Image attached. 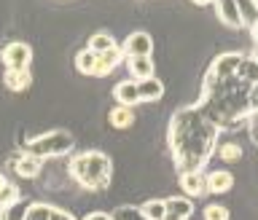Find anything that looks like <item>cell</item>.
I'll return each mask as SVG.
<instances>
[{"label":"cell","instance_id":"1","mask_svg":"<svg viewBox=\"0 0 258 220\" xmlns=\"http://www.w3.org/2000/svg\"><path fill=\"white\" fill-rule=\"evenodd\" d=\"M218 126L202 113L197 105L177 108L169 118L167 142L177 172H202L218 145Z\"/></svg>","mask_w":258,"mask_h":220},{"label":"cell","instance_id":"2","mask_svg":"<svg viewBox=\"0 0 258 220\" xmlns=\"http://www.w3.org/2000/svg\"><path fill=\"white\" fill-rule=\"evenodd\" d=\"M197 108L221 129H237V124L250 116V86L242 84L237 76H213L205 72L202 97Z\"/></svg>","mask_w":258,"mask_h":220},{"label":"cell","instance_id":"3","mask_svg":"<svg viewBox=\"0 0 258 220\" xmlns=\"http://www.w3.org/2000/svg\"><path fill=\"white\" fill-rule=\"evenodd\" d=\"M68 175L76 180L84 191H105L110 185L113 177V161L110 156H105L102 151H84L76 153L68 164Z\"/></svg>","mask_w":258,"mask_h":220},{"label":"cell","instance_id":"4","mask_svg":"<svg viewBox=\"0 0 258 220\" xmlns=\"http://www.w3.org/2000/svg\"><path fill=\"white\" fill-rule=\"evenodd\" d=\"M73 148H76V137L70 132H64V129H54V132H46V134H38L32 140H27V145L22 151L46 161V159L68 156V153H73Z\"/></svg>","mask_w":258,"mask_h":220},{"label":"cell","instance_id":"5","mask_svg":"<svg viewBox=\"0 0 258 220\" xmlns=\"http://www.w3.org/2000/svg\"><path fill=\"white\" fill-rule=\"evenodd\" d=\"M0 62L6 64V70H30L32 62V48L24 40H11L0 48Z\"/></svg>","mask_w":258,"mask_h":220},{"label":"cell","instance_id":"6","mask_svg":"<svg viewBox=\"0 0 258 220\" xmlns=\"http://www.w3.org/2000/svg\"><path fill=\"white\" fill-rule=\"evenodd\" d=\"M118 48L124 54V59H129V56H151L153 54V38L143 30H135V32H129L126 40Z\"/></svg>","mask_w":258,"mask_h":220},{"label":"cell","instance_id":"7","mask_svg":"<svg viewBox=\"0 0 258 220\" xmlns=\"http://www.w3.org/2000/svg\"><path fill=\"white\" fill-rule=\"evenodd\" d=\"M43 164H46V161H40L38 156H30V153H24V151L14 153V156L8 159V167L14 169V175L24 177V180H32V177H38L40 172H43Z\"/></svg>","mask_w":258,"mask_h":220},{"label":"cell","instance_id":"8","mask_svg":"<svg viewBox=\"0 0 258 220\" xmlns=\"http://www.w3.org/2000/svg\"><path fill=\"white\" fill-rule=\"evenodd\" d=\"M177 185H180L183 196L185 199H199L207 193V175L205 172H183L177 177Z\"/></svg>","mask_w":258,"mask_h":220},{"label":"cell","instance_id":"9","mask_svg":"<svg viewBox=\"0 0 258 220\" xmlns=\"http://www.w3.org/2000/svg\"><path fill=\"white\" fill-rule=\"evenodd\" d=\"M24 220H76L70 212H64V209L54 207V204H43V201H32L27 207V215Z\"/></svg>","mask_w":258,"mask_h":220},{"label":"cell","instance_id":"10","mask_svg":"<svg viewBox=\"0 0 258 220\" xmlns=\"http://www.w3.org/2000/svg\"><path fill=\"white\" fill-rule=\"evenodd\" d=\"M113 97H116L118 105L135 110V105H140V89H137V81H132V78L118 81V84L113 86Z\"/></svg>","mask_w":258,"mask_h":220},{"label":"cell","instance_id":"11","mask_svg":"<svg viewBox=\"0 0 258 220\" xmlns=\"http://www.w3.org/2000/svg\"><path fill=\"white\" fill-rule=\"evenodd\" d=\"M124 67L129 72V78L137 81V84L156 76V72H153V59L151 56H129V59H124Z\"/></svg>","mask_w":258,"mask_h":220},{"label":"cell","instance_id":"12","mask_svg":"<svg viewBox=\"0 0 258 220\" xmlns=\"http://www.w3.org/2000/svg\"><path fill=\"white\" fill-rule=\"evenodd\" d=\"M207 175V193H229L234 188V175L229 169H210Z\"/></svg>","mask_w":258,"mask_h":220},{"label":"cell","instance_id":"13","mask_svg":"<svg viewBox=\"0 0 258 220\" xmlns=\"http://www.w3.org/2000/svg\"><path fill=\"white\" fill-rule=\"evenodd\" d=\"M121 62H124V54H121L118 46H113L110 51H105V54H97V76L94 78H108Z\"/></svg>","mask_w":258,"mask_h":220},{"label":"cell","instance_id":"14","mask_svg":"<svg viewBox=\"0 0 258 220\" xmlns=\"http://www.w3.org/2000/svg\"><path fill=\"white\" fill-rule=\"evenodd\" d=\"M164 204H167L164 220H188L194 212V201L185 196H169V199H164Z\"/></svg>","mask_w":258,"mask_h":220},{"label":"cell","instance_id":"15","mask_svg":"<svg viewBox=\"0 0 258 220\" xmlns=\"http://www.w3.org/2000/svg\"><path fill=\"white\" fill-rule=\"evenodd\" d=\"M213 3H215V11H218V19H221L226 27H242L237 0H213Z\"/></svg>","mask_w":258,"mask_h":220},{"label":"cell","instance_id":"16","mask_svg":"<svg viewBox=\"0 0 258 220\" xmlns=\"http://www.w3.org/2000/svg\"><path fill=\"white\" fill-rule=\"evenodd\" d=\"M3 84H6L8 92L22 94V92H27V89L32 86V76H30V70H6Z\"/></svg>","mask_w":258,"mask_h":220},{"label":"cell","instance_id":"17","mask_svg":"<svg viewBox=\"0 0 258 220\" xmlns=\"http://www.w3.org/2000/svg\"><path fill=\"white\" fill-rule=\"evenodd\" d=\"M237 78L242 81V84H247L250 89H253L258 84V59L253 54H242V62H239V67H237Z\"/></svg>","mask_w":258,"mask_h":220},{"label":"cell","instance_id":"18","mask_svg":"<svg viewBox=\"0 0 258 220\" xmlns=\"http://www.w3.org/2000/svg\"><path fill=\"white\" fill-rule=\"evenodd\" d=\"M108 124L113 129H118V132H124L135 124V110L132 108H124V105H116V108H110L108 113Z\"/></svg>","mask_w":258,"mask_h":220},{"label":"cell","instance_id":"19","mask_svg":"<svg viewBox=\"0 0 258 220\" xmlns=\"http://www.w3.org/2000/svg\"><path fill=\"white\" fill-rule=\"evenodd\" d=\"M137 89H140V102H159L161 97H164V84H161L156 76L148 78V81H140Z\"/></svg>","mask_w":258,"mask_h":220},{"label":"cell","instance_id":"20","mask_svg":"<svg viewBox=\"0 0 258 220\" xmlns=\"http://www.w3.org/2000/svg\"><path fill=\"white\" fill-rule=\"evenodd\" d=\"M76 70L81 72V76L94 78L97 76V54H92L89 48H81V51L76 54Z\"/></svg>","mask_w":258,"mask_h":220},{"label":"cell","instance_id":"21","mask_svg":"<svg viewBox=\"0 0 258 220\" xmlns=\"http://www.w3.org/2000/svg\"><path fill=\"white\" fill-rule=\"evenodd\" d=\"M113 46H118V43L113 40L110 32H94V35L86 40V48L92 54H105V51H110Z\"/></svg>","mask_w":258,"mask_h":220},{"label":"cell","instance_id":"22","mask_svg":"<svg viewBox=\"0 0 258 220\" xmlns=\"http://www.w3.org/2000/svg\"><path fill=\"white\" fill-rule=\"evenodd\" d=\"M140 212L145 215V220H164L167 217V204H164V199H148L140 207Z\"/></svg>","mask_w":258,"mask_h":220},{"label":"cell","instance_id":"23","mask_svg":"<svg viewBox=\"0 0 258 220\" xmlns=\"http://www.w3.org/2000/svg\"><path fill=\"white\" fill-rule=\"evenodd\" d=\"M237 8H239L242 27H250L253 22H258V0H237Z\"/></svg>","mask_w":258,"mask_h":220},{"label":"cell","instance_id":"24","mask_svg":"<svg viewBox=\"0 0 258 220\" xmlns=\"http://www.w3.org/2000/svg\"><path fill=\"white\" fill-rule=\"evenodd\" d=\"M218 159H221L223 164H237V161L242 159L239 142H221L218 145Z\"/></svg>","mask_w":258,"mask_h":220},{"label":"cell","instance_id":"25","mask_svg":"<svg viewBox=\"0 0 258 220\" xmlns=\"http://www.w3.org/2000/svg\"><path fill=\"white\" fill-rule=\"evenodd\" d=\"M27 201H14V204H8L3 209V215H0V220H24V215H27Z\"/></svg>","mask_w":258,"mask_h":220},{"label":"cell","instance_id":"26","mask_svg":"<svg viewBox=\"0 0 258 220\" xmlns=\"http://www.w3.org/2000/svg\"><path fill=\"white\" fill-rule=\"evenodd\" d=\"M110 220H145V215L140 212V207H116L110 212Z\"/></svg>","mask_w":258,"mask_h":220},{"label":"cell","instance_id":"27","mask_svg":"<svg viewBox=\"0 0 258 220\" xmlns=\"http://www.w3.org/2000/svg\"><path fill=\"white\" fill-rule=\"evenodd\" d=\"M202 217L205 220H229L231 212H229V207H223V204H207L202 209Z\"/></svg>","mask_w":258,"mask_h":220},{"label":"cell","instance_id":"28","mask_svg":"<svg viewBox=\"0 0 258 220\" xmlns=\"http://www.w3.org/2000/svg\"><path fill=\"white\" fill-rule=\"evenodd\" d=\"M84 220H110V212H102V209H97V212H86Z\"/></svg>","mask_w":258,"mask_h":220},{"label":"cell","instance_id":"29","mask_svg":"<svg viewBox=\"0 0 258 220\" xmlns=\"http://www.w3.org/2000/svg\"><path fill=\"white\" fill-rule=\"evenodd\" d=\"M250 35H253V43L258 46V22H253V24H250Z\"/></svg>","mask_w":258,"mask_h":220},{"label":"cell","instance_id":"30","mask_svg":"<svg viewBox=\"0 0 258 220\" xmlns=\"http://www.w3.org/2000/svg\"><path fill=\"white\" fill-rule=\"evenodd\" d=\"M191 3H197V6H210L213 0H191Z\"/></svg>","mask_w":258,"mask_h":220},{"label":"cell","instance_id":"31","mask_svg":"<svg viewBox=\"0 0 258 220\" xmlns=\"http://www.w3.org/2000/svg\"><path fill=\"white\" fill-rule=\"evenodd\" d=\"M253 56H255V59H258V46H255V48H253Z\"/></svg>","mask_w":258,"mask_h":220}]
</instances>
